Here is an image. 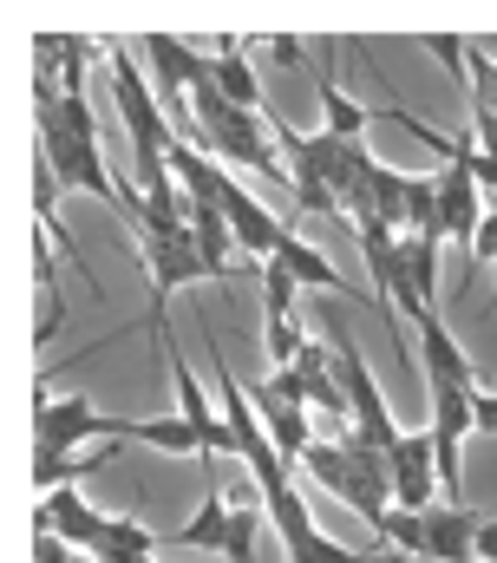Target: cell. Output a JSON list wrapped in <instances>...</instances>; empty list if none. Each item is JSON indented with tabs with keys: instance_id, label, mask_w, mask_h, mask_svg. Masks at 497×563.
<instances>
[{
	"instance_id": "obj_1",
	"label": "cell",
	"mask_w": 497,
	"mask_h": 563,
	"mask_svg": "<svg viewBox=\"0 0 497 563\" xmlns=\"http://www.w3.org/2000/svg\"><path fill=\"white\" fill-rule=\"evenodd\" d=\"M190 112H197L203 151H210L223 170H255V177H268V184H288V190H295L288 157H281V144H275L268 112H243V106H230V99L217 92V73L190 92Z\"/></svg>"
},
{
	"instance_id": "obj_2",
	"label": "cell",
	"mask_w": 497,
	"mask_h": 563,
	"mask_svg": "<svg viewBox=\"0 0 497 563\" xmlns=\"http://www.w3.org/2000/svg\"><path fill=\"white\" fill-rule=\"evenodd\" d=\"M40 170L53 177V190H86V197L112 203L124 217V184L112 177V164H106V144L73 139V132H66L59 119H46V112H40Z\"/></svg>"
},
{
	"instance_id": "obj_3",
	"label": "cell",
	"mask_w": 497,
	"mask_h": 563,
	"mask_svg": "<svg viewBox=\"0 0 497 563\" xmlns=\"http://www.w3.org/2000/svg\"><path fill=\"white\" fill-rule=\"evenodd\" d=\"M137 256H144V276H151V308H164V301H170L177 288H190V282H217L203 243H197V230H190V217H184V223H151V230H137Z\"/></svg>"
},
{
	"instance_id": "obj_4",
	"label": "cell",
	"mask_w": 497,
	"mask_h": 563,
	"mask_svg": "<svg viewBox=\"0 0 497 563\" xmlns=\"http://www.w3.org/2000/svg\"><path fill=\"white\" fill-rule=\"evenodd\" d=\"M137 53H144V66H151V86H157L170 125H184V119H190V92L217 73V59H197V46L177 40V33H144Z\"/></svg>"
},
{
	"instance_id": "obj_5",
	"label": "cell",
	"mask_w": 497,
	"mask_h": 563,
	"mask_svg": "<svg viewBox=\"0 0 497 563\" xmlns=\"http://www.w3.org/2000/svg\"><path fill=\"white\" fill-rule=\"evenodd\" d=\"M328 341H334V367H341V387H347V407H354V432L367 439V445H379V452H393L406 432L393 426V413H386V394H379V380H373V367L361 361V347H354V334L334 321L328 328Z\"/></svg>"
},
{
	"instance_id": "obj_6",
	"label": "cell",
	"mask_w": 497,
	"mask_h": 563,
	"mask_svg": "<svg viewBox=\"0 0 497 563\" xmlns=\"http://www.w3.org/2000/svg\"><path fill=\"white\" fill-rule=\"evenodd\" d=\"M301 321H295V276L281 263H262V347L275 367H288L301 354Z\"/></svg>"
},
{
	"instance_id": "obj_7",
	"label": "cell",
	"mask_w": 497,
	"mask_h": 563,
	"mask_svg": "<svg viewBox=\"0 0 497 563\" xmlns=\"http://www.w3.org/2000/svg\"><path fill=\"white\" fill-rule=\"evenodd\" d=\"M412 328H419V374H426V387H432V394H439V387H478L472 354H465V347H459V334L439 321V308L412 314Z\"/></svg>"
},
{
	"instance_id": "obj_8",
	"label": "cell",
	"mask_w": 497,
	"mask_h": 563,
	"mask_svg": "<svg viewBox=\"0 0 497 563\" xmlns=\"http://www.w3.org/2000/svg\"><path fill=\"white\" fill-rule=\"evenodd\" d=\"M432 492H439L432 432H406V439L393 445V505H399V511H432Z\"/></svg>"
},
{
	"instance_id": "obj_9",
	"label": "cell",
	"mask_w": 497,
	"mask_h": 563,
	"mask_svg": "<svg viewBox=\"0 0 497 563\" xmlns=\"http://www.w3.org/2000/svg\"><path fill=\"white\" fill-rule=\"evenodd\" d=\"M99 407L86 394H66V400H40V452L33 459H66L79 439H99Z\"/></svg>"
},
{
	"instance_id": "obj_10",
	"label": "cell",
	"mask_w": 497,
	"mask_h": 563,
	"mask_svg": "<svg viewBox=\"0 0 497 563\" xmlns=\"http://www.w3.org/2000/svg\"><path fill=\"white\" fill-rule=\"evenodd\" d=\"M33 531L59 538V544H73V551H92V544H99V531H106V518H99V511H92L73 485H59V492H46V498H40Z\"/></svg>"
},
{
	"instance_id": "obj_11",
	"label": "cell",
	"mask_w": 497,
	"mask_h": 563,
	"mask_svg": "<svg viewBox=\"0 0 497 563\" xmlns=\"http://www.w3.org/2000/svg\"><path fill=\"white\" fill-rule=\"evenodd\" d=\"M419 518H426V563L478 558V531H485V518H478L472 505H432V511H419Z\"/></svg>"
},
{
	"instance_id": "obj_12",
	"label": "cell",
	"mask_w": 497,
	"mask_h": 563,
	"mask_svg": "<svg viewBox=\"0 0 497 563\" xmlns=\"http://www.w3.org/2000/svg\"><path fill=\"white\" fill-rule=\"evenodd\" d=\"M268 263H281V269L295 276V288H328V295H361V288H354V282L341 276V269H334V263H328V256H321L314 243H301L295 230L281 236V250H275Z\"/></svg>"
},
{
	"instance_id": "obj_13",
	"label": "cell",
	"mask_w": 497,
	"mask_h": 563,
	"mask_svg": "<svg viewBox=\"0 0 497 563\" xmlns=\"http://www.w3.org/2000/svg\"><path fill=\"white\" fill-rule=\"evenodd\" d=\"M262 505H268V525L281 531V551H288V558H301V551H308V544L321 538V525H314V511H308V498H301L295 485H281V492H268Z\"/></svg>"
},
{
	"instance_id": "obj_14",
	"label": "cell",
	"mask_w": 497,
	"mask_h": 563,
	"mask_svg": "<svg viewBox=\"0 0 497 563\" xmlns=\"http://www.w3.org/2000/svg\"><path fill=\"white\" fill-rule=\"evenodd\" d=\"M217 53H223V59H217V92H223V99H230V106H243V112H268V106H262V92H255V73H248V40H236V33H223V40H217Z\"/></svg>"
},
{
	"instance_id": "obj_15",
	"label": "cell",
	"mask_w": 497,
	"mask_h": 563,
	"mask_svg": "<svg viewBox=\"0 0 497 563\" xmlns=\"http://www.w3.org/2000/svg\"><path fill=\"white\" fill-rule=\"evenodd\" d=\"M406 170H393V164H379L373 157L367 164V210H373V223H386V230H399L406 236Z\"/></svg>"
},
{
	"instance_id": "obj_16",
	"label": "cell",
	"mask_w": 497,
	"mask_h": 563,
	"mask_svg": "<svg viewBox=\"0 0 497 563\" xmlns=\"http://www.w3.org/2000/svg\"><path fill=\"white\" fill-rule=\"evenodd\" d=\"M314 86H321V112H328V125H321V132H334V139H361L373 112L361 106V99H347V92H341V79H334V59L314 73Z\"/></svg>"
},
{
	"instance_id": "obj_17",
	"label": "cell",
	"mask_w": 497,
	"mask_h": 563,
	"mask_svg": "<svg viewBox=\"0 0 497 563\" xmlns=\"http://www.w3.org/2000/svg\"><path fill=\"white\" fill-rule=\"evenodd\" d=\"M124 439H137V445H157V452H177V459H190V452H203V439H197V426L184 420H131L124 426Z\"/></svg>"
},
{
	"instance_id": "obj_18",
	"label": "cell",
	"mask_w": 497,
	"mask_h": 563,
	"mask_svg": "<svg viewBox=\"0 0 497 563\" xmlns=\"http://www.w3.org/2000/svg\"><path fill=\"white\" fill-rule=\"evenodd\" d=\"M157 544H164V531H144L137 518H106V531H99L92 558H151Z\"/></svg>"
},
{
	"instance_id": "obj_19",
	"label": "cell",
	"mask_w": 497,
	"mask_h": 563,
	"mask_svg": "<svg viewBox=\"0 0 497 563\" xmlns=\"http://www.w3.org/2000/svg\"><path fill=\"white\" fill-rule=\"evenodd\" d=\"M262 518H268L262 498H236V511H230V544H223L230 563H255V531H262Z\"/></svg>"
},
{
	"instance_id": "obj_20",
	"label": "cell",
	"mask_w": 497,
	"mask_h": 563,
	"mask_svg": "<svg viewBox=\"0 0 497 563\" xmlns=\"http://www.w3.org/2000/svg\"><path fill=\"white\" fill-rule=\"evenodd\" d=\"M419 46H426V53H439V59H445V73H452V79H459V86H465V79H472V46H465V40H459V33H426V40H419Z\"/></svg>"
},
{
	"instance_id": "obj_21",
	"label": "cell",
	"mask_w": 497,
	"mask_h": 563,
	"mask_svg": "<svg viewBox=\"0 0 497 563\" xmlns=\"http://www.w3.org/2000/svg\"><path fill=\"white\" fill-rule=\"evenodd\" d=\"M33 563H99V558H86V551H73V544H59V538L33 531Z\"/></svg>"
},
{
	"instance_id": "obj_22",
	"label": "cell",
	"mask_w": 497,
	"mask_h": 563,
	"mask_svg": "<svg viewBox=\"0 0 497 563\" xmlns=\"http://www.w3.org/2000/svg\"><path fill=\"white\" fill-rule=\"evenodd\" d=\"M472 420H478V432H497V394H472Z\"/></svg>"
},
{
	"instance_id": "obj_23",
	"label": "cell",
	"mask_w": 497,
	"mask_h": 563,
	"mask_svg": "<svg viewBox=\"0 0 497 563\" xmlns=\"http://www.w3.org/2000/svg\"><path fill=\"white\" fill-rule=\"evenodd\" d=\"M478 558L497 563V518H485V531H478Z\"/></svg>"
},
{
	"instance_id": "obj_24",
	"label": "cell",
	"mask_w": 497,
	"mask_h": 563,
	"mask_svg": "<svg viewBox=\"0 0 497 563\" xmlns=\"http://www.w3.org/2000/svg\"><path fill=\"white\" fill-rule=\"evenodd\" d=\"M465 563H485V558H465Z\"/></svg>"
}]
</instances>
